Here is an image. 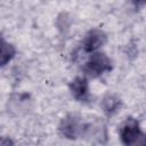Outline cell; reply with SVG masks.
<instances>
[{
	"label": "cell",
	"instance_id": "cell-4",
	"mask_svg": "<svg viewBox=\"0 0 146 146\" xmlns=\"http://www.w3.org/2000/svg\"><path fill=\"white\" fill-rule=\"evenodd\" d=\"M107 41V35L102 29H91L82 40V50L86 54L98 51Z\"/></svg>",
	"mask_w": 146,
	"mask_h": 146
},
{
	"label": "cell",
	"instance_id": "cell-5",
	"mask_svg": "<svg viewBox=\"0 0 146 146\" xmlns=\"http://www.w3.org/2000/svg\"><path fill=\"white\" fill-rule=\"evenodd\" d=\"M72 96L79 102L89 99V82L84 76H75L68 84Z\"/></svg>",
	"mask_w": 146,
	"mask_h": 146
},
{
	"label": "cell",
	"instance_id": "cell-3",
	"mask_svg": "<svg viewBox=\"0 0 146 146\" xmlns=\"http://www.w3.org/2000/svg\"><path fill=\"white\" fill-rule=\"evenodd\" d=\"M84 127V120L82 116L78 114H67L65 115L59 124H58V132L63 138L75 140L78 138H82Z\"/></svg>",
	"mask_w": 146,
	"mask_h": 146
},
{
	"label": "cell",
	"instance_id": "cell-7",
	"mask_svg": "<svg viewBox=\"0 0 146 146\" xmlns=\"http://www.w3.org/2000/svg\"><path fill=\"white\" fill-rule=\"evenodd\" d=\"M16 55V48L0 35V67L6 66Z\"/></svg>",
	"mask_w": 146,
	"mask_h": 146
},
{
	"label": "cell",
	"instance_id": "cell-6",
	"mask_svg": "<svg viewBox=\"0 0 146 146\" xmlns=\"http://www.w3.org/2000/svg\"><path fill=\"white\" fill-rule=\"evenodd\" d=\"M100 107L107 116H113L122 108V100L119 96L114 94H107L102 98Z\"/></svg>",
	"mask_w": 146,
	"mask_h": 146
},
{
	"label": "cell",
	"instance_id": "cell-10",
	"mask_svg": "<svg viewBox=\"0 0 146 146\" xmlns=\"http://www.w3.org/2000/svg\"><path fill=\"white\" fill-rule=\"evenodd\" d=\"M131 2L136 8H143L146 3V0H131Z\"/></svg>",
	"mask_w": 146,
	"mask_h": 146
},
{
	"label": "cell",
	"instance_id": "cell-8",
	"mask_svg": "<svg viewBox=\"0 0 146 146\" xmlns=\"http://www.w3.org/2000/svg\"><path fill=\"white\" fill-rule=\"evenodd\" d=\"M71 17L68 16L67 13H60L57 18H56V25H57V29L62 32V33H65L70 30V26H71Z\"/></svg>",
	"mask_w": 146,
	"mask_h": 146
},
{
	"label": "cell",
	"instance_id": "cell-1",
	"mask_svg": "<svg viewBox=\"0 0 146 146\" xmlns=\"http://www.w3.org/2000/svg\"><path fill=\"white\" fill-rule=\"evenodd\" d=\"M119 137L123 145L135 146L145 144V133L135 117H127L119 127Z\"/></svg>",
	"mask_w": 146,
	"mask_h": 146
},
{
	"label": "cell",
	"instance_id": "cell-2",
	"mask_svg": "<svg viewBox=\"0 0 146 146\" xmlns=\"http://www.w3.org/2000/svg\"><path fill=\"white\" fill-rule=\"evenodd\" d=\"M113 65L110 57L100 51L91 52L90 57L83 65V72L89 78H98L104 73L112 71Z\"/></svg>",
	"mask_w": 146,
	"mask_h": 146
},
{
	"label": "cell",
	"instance_id": "cell-9",
	"mask_svg": "<svg viewBox=\"0 0 146 146\" xmlns=\"http://www.w3.org/2000/svg\"><path fill=\"white\" fill-rule=\"evenodd\" d=\"M14 141L9 137H0V145H13Z\"/></svg>",
	"mask_w": 146,
	"mask_h": 146
}]
</instances>
